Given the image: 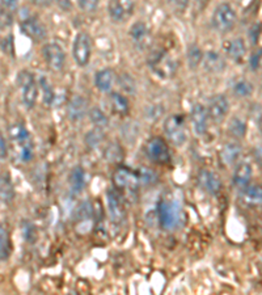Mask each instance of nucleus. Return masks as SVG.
I'll return each instance as SVG.
<instances>
[{"label":"nucleus","mask_w":262,"mask_h":295,"mask_svg":"<svg viewBox=\"0 0 262 295\" xmlns=\"http://www.w3.org/2000/svg\"><path fill=\"white\" fill-rule=\"evenodd\" d=\"M21 32L34 41H41L46 37V29L36 17H28L21 22Z\"/></svg>","instance_id":"4468645a"},{"label":"nucleus","mask_w":262,"mask_h":295,"mask_svg":"<svg viewBox=\"0 0 262 295\" xmlns=\"http://www.w3.org/2000/svg\"><path fill=\"white\" fill-rule=\"evenodd\" d=\"M202 65H203L204 70L211 72V74H220L226 68V61L218 51L208 50L203 54Z\"/></svg>","instance_id":"ddd939ff"},{"label":"nucleus","mask_w":262,"mask_h":295,"mask_svg":"<svg viewBox=\"0 0 262 295\" xmlns=\"http://www.w3.org/2000/svg\"><path fill=\"white\" fill-rule=\"evenodd\" d=\"M159 223L162 228L173 231L184 225V209L180 203L174 200H163L158 207Z\"/></svg>","instance_id":"f257e3e1"},{"label":"nucleus","mask_w":262,"mask_h":295,"mask_svg":"<svg viewBox=\"0 0 262 295\" xmlns=\"http://www.w3.org/2000/svg\"><path fill=\"white\" fill-rule=\"evenodd\" d=\"M241 156V146L238 142H229L223 146L220 150V162L224 166H232L235 164Z\"/></svg>","instance_id":"f3484780"},{"label":"nucleus","mask_w":262,"mask_h":295,"mask_svg":"<svg viewBox=\"0 0 262 295\" xmlns=\"http://www.w3.org/2000/svg\"><path fill=\"white\" fill-rule=\"evenodd\" d=\"M119 86L122 87L123 89H126L127 92H134L135 89V82L133 77H130L128 75H122V77H119Z\"/></svg>","instance_id":"ea45409f"},{"label":"nucleus","mask_w":262,"mask_h":295,"mask_svg":"<svg viewBox=\"0 0 262 295\" xmlns=\"http://www.w3.org/2000/svg\"><path fill=\"white\" fill-rule=\"evenodd\" d=\"M258 127H259V130H261V132H262V114H261V117H259V120H258Z\"/></svg>","instance_id":"de8ad7c7"},{"label":"nucleus","mask_w":262,"mask_h":295,"mask_svg":"<svg viewBox=\"0 0 262 295\" xmlns=\"http://www.w3.org/2000/svg\"><path fill=\"white\" fill-rule=\"evenodd\" d=\"M22 91V102H24L25 108L32 109L36 105L37 97H38V86H37L36 80L27 86L21 87Z\"/></svg>","instance_id":"b1692460"},{"label":"nucleus","mask_w":262,"mask_h":295,"mask_svg":"<svg viewBox=\"0 0 262 295\" xmlns=\"http://www.w3.org/2000/svg\"><path fill=\"white\" fill-rule=\"evenodd\" d=\"M110 102H112V108L119 116L127 114L130 105H128V100L123 95L118 92H113L110 95Z\"/></svg>","instance_id":"393cba45"},{"label":"nucleus","mask_w":262,"mask_h":295,"mask_svg":"<svg viewBox=\"0 0 262 295\" xmlns=\"http://www.w3.org/2000/svg\"><path fill=\"white\" fill-rule=\"evenodd\" d=\"M114 72L110 68H104L98 71L95 76V84L102 92H109L114 84Z\"/></svg>","instance_id":"412c9836"},{"label":"nucleus","mask_w":262,"mask_h":295,"mask_svg":"<svg viewBox=\"0 0 262 295\" xmlns=\"http://www.w3.org/2000/svg\"><path fill=\"white\" fill-rule=\"evenodd\" d=\"M11 253V237L3 225H0V261L7 260Z\"/></svg>","instance_id":"bb28decb"},{"label":"nucleus","mask_w":262,"mask_h":295,"mask_svg":"<svg viewBox=\"0 0 262 295\" xmlns=\"http://www.w3.org/2000/svg\"><path fill=\"white\" fill-rule=\"evenodd\" d=\"M130 36L139 49H144L149 43V31L144 22H135L130 29Z\"/></svg>","instance_id":"a211bd4d"},{"label":"nucleus","mask_w":262,"mask_h":295,"mask_svg":"<svg viewBox=\"0 0 262 295\" xmlns=\"http://www.w3.org/2000/svg\"><path fill=\"white\" fill-rule=\"evenodd\" d=\"M227 56L235 62H241L244 59L245 52H247V47H245V42L243 38H235V40L228 41L227 45H224Z\"/></svg>","instance_id":"6ab92c4d"},{"label":"nucleus","mask_w":262,"mask_h":295,"mask_svg":"<svg viewBox=\"0 0 262 295\" xmlns=\"http://www.w3.org/2000/svg\"><path fill=\"white\" fill-rule=\"evenodd\" d=\"M2 47H3V51L7 54H12L13 52V41L11 36H8L7 38H4L3 42H2Z\"/></svg>","instance_id":"c03bdc74"},{"label":"nucleus","mask_w":262,"mask_h":295,"mask_svg":"<svg viewBox=\"0 0 262 295\" xmlns=\"http://www.w3.org/2000/svg\"><path fill=\"white\" fill-rule=\"evenodd\" d=\"M13 25V16L11 11L0 8V31H7Z\"/></svg>","instance_id":"c9c22d12"},{"label":"nucleus","mask_w":262,"mask_h":295,"mask_svg":"<svg viewBox=\"0 0 262 295\" xmlns=\"http://www.w3.org/2000/svg\"><path fill=\"white\" fill-rule=\"evenodd\" d=\"M236 13L231 4L222 3L213 13V25L219 33H228L235 26Z\"/></svg>","instance_id":"7ed1b4c3"},{"label":"nucleus","mask_w":262,"mask_h":295,"mask_svg":"<svg viewBox=\"0 0 262 295\" xmlns=\"http://www.w3.org/2000/svg\"><path fill=\"white\" fill-rule=\"evenodd\" d=\"M241 198L247 205L250 206H257V205H262V185H248L243 189V194Z\"/></svg>","instance_id":"aec40b11"},{"label":"nucleus","mask_w":262,"mask_h":295,"mask_svg":"<svg viewBox=\"0 0 262 295\" xmlns=\"http://www.w3.org/2000/svg\"><path fill=\"white\" fill-rule=\"evenodd\" d=\"M198 185L201 186V189L203 192L208 194H218L222 189V180L219 178V176L217 173L207 171V169H203L198 173Z\"/></svg>","instance_id":"9b49d317"},{"label":"nucleus","mask_w":262,"mask_h":295,"mask_svg":"<svg viewBox=\"0 0 262 295\" xmlns=\"http://www.w3.org/2000/svg\"><path fill=\"white\" fill-rule=\"evenodd\" d=\"M40 87H41V89H42V93H43L42 95L43 102H45L46 106H50L55 98L54 89H53V87L50 86V83L45 79V77H41L40 79Z\"/></svg>","instance_id":"72a5a7b5"},{"label":"nucleus","mask_w":262,"mask_h":295,"mask_svg":"<svg viewBox=\"0 0 262 295\" xmlns=\"http://www.w3.org/2000/svg\"><path fill=\"white\" fill-rule=\"evenodd\" d=\"M233 91H235L236 95L240 96V97H249V96L253 93V86H252L250 82H248V80L241 79L235 84Z\"/></svg>","instance_id":"f704fd0d"},{"label":"nucleus","mask_w":262,"mask_h":295,"mask_svg":"<svg viewBox=\"0 0 262 295\" xmlns=\"http://www.w3.org/2000/svg\"><path fill=\"white\" fill-rule=\"evenodd\" d=\"M108 209H109V216L113 223L121 225L125 221V205H123L121 196L116 191L108 192Z\"/></svg>","instance_id":"9d476101"},{"label":"nucleus","mask_w":262,"mask_h":295,"mask_svg":"<svg viewBox=\"0 0 262 295\" xmlns=\"http://www.w3.org/2000/svg\"><path fill=\"white\" fill-rule=\"evenodd\" d=\"M164 131L169 141L177 147H182L188 141L185 120L181 117L180 114H172V116H168L165 118Z\"/></svg>","instance_id":"f03ea898"},{"label":"nucleus","mask_w":262,"mask_h":295,"mask_svg":"<svg viewBox=\"0 0 262 295\" xmlns=\"http://www.w3.org/2000/svg\"><path fill=\"white\" fill-rule=\"evenodd\" d=\"M9 137L13 142H17L20 145H24L27 142H29V132L20 123H15L9 127Z\"/></svg>","instance_id":"cd10ccee"},{"label":"nucleus","mask_w":262,"mask_h":295,"mask_svg":"<svg viewBox=\"0 0 262 295\" xmlns=\"http://www.w3.org/2000/svg\"><path fill=\"white\" fill-rule=\"evenodd\" d=\"M77 4L84 12H95L98 7V0H77Z\"/></svg>","instance_id":"4c0bfd02"},{"label":"nucleus","mask_w":262,"mask_h":295,"mask_svg":"<svg viewBox=\"0 0 262 295\" xmlns=\"http://www.w3.org/2000/svg\"><path fill=\"white\" fill-rule=\"evenodd\" d=\"M108 12L114 21L123 22L134 12V3L133 0H110Z\"/></svg>","instance_id":"0eeeda50"},{"label":"nucleus","mask_w":262,"mask_h":295,"mask_svg":"<svg viewBox=\"0 0 262 295\" xmlns=\"http://www.w3.org/2000/svg\"><path fill=\"white\" fill-rule=\"evenodd\" d=\"M208 113L207 109L204 108L203 105L197 104L193 106L192 109V123L193 127H194L195 132L198 136H203L204 132L207 131V126H208Z\"/></svg>","instance_id":"f8f14e48"},{"label":"nucleus","mask_w":262,"mask_h":295,"mask_svg":"<svg viewBox=\"0 0 262 295\" xmlns=\"http://www.w3.org/2000/svg\"><path fill=\"white\" fill-rule=\"evenodd\" d=\"M138 176H139L140 184L153 185L156 184L159 180L158 173H156L153 169L148 168V167H142V168L138 171Z\"/></svg>","instance_id":"c756f323"},{"label":"nucleus","mask_w":262,"mask_h":295,"mask_svg":"<svg viewBox=\"0 0 262 295\" xmlns=\"http://www.w3.org/2000/svg\"><path fill=\"white\" fill-rule=\"evenodd\" d=\"M58 7L64 12H68V11L72 10V2L71 0H55Z\"/></svg>","instance_id":"49530a36"},{"label":"nucleus","mask_w":262,"mask_h":295,"mask_svg":"<svg viewBox=\"0 0 262 295\" xmlns=\"http://www.w3.org/2000/svg\"><path fill=\"white\" fill-rule=\"evenodd\" d=\"M228 130L232 137L241 139L244 138L245 134H247V125L240 118H232L231 122H229Z\"/></svg>","instance_id":"7c9ffc66"},{"label":"nucleus","mask_w":262,"mask_h":295,"mask_svg":"<svg viewBox=\"0 0 262 295\" xmlns=\"http://www.w3.org/2000/svg\"><path fill=\"white\" fill-rule=\"evenodd\" d=\"M168 3L171 4L172 8H174L176 11H185L189 6V0H168Z\"/></svg>","instance_id":"79ce46f5"},{"label":"nucleus","mask_w":262,"mask_h":295,"mask_svg":"<svg viewBox=\"0 0 262 295\" xmlns=\"http://www.w3.org/2000/svg\"><path fill=\"white\" fill-rule=\"evenodd\" d=\"M68 181H70L72 191L76 192V193H80V192L84 189V186H86V172H84V169L80 166L71 169Z\"/></svg>","instance_id":"5701e85b"},{"label":"nucleus","mask_w":262,"mask_h":295,"mask_svg":"<svg viewBox=\"0 0 262 295\" xmlns=\"http://www.w3.org/2000/svg\"><path fill=\"white\" fill-rule=\"evenodd\" d=\"M202 59H203V52L199 49L198 46L192 45L188 50V62H189L190 68H197L199 66V63H202Z\"/></svg>","instance_id":"473e14b6"},{"label":"nucleus","mask_w":262,"mask_h":295,"mask_svg":"<svg viewBox=\"0 0 262 295\" xmlns=\"http://www.w3.org/2000/svg\"><path fill=\"white\" fill-rule=\"evenodd\" d=\"M252 175H253V169L249 163H247V162L239 163L235 168V172H233L232 182L239 189H244L245 186L249 185Z\"/></svg>","instance_id":"dca6fc26"},{"label":"nucleus","mask_w":262,"mask_h":295,"mask_svg":"<svg viewBox=\"0 0 262 295\" xmlns=\"http://www.w3.org/2000/svg\"><path fill=\"white\" fill-rule=\"evenodd\" d=\"M88 112V102L83 96H75L70 100L67 106V116L71 121L77 122L86 117Z\"/></svg>","instance_id":"2eb2a0df"},{"label":"nucleus","mask_w":262,"mask_h":295,"mask_svg":"<svg viewBox=\"0 0 262 295\" xmlns=\"http://www.w3.org/2000/svg\"><path fill=\"white\" fill-rule=\"evenodd\" d=\"M20 157H21V160L24 162V163H27V162H31L32 157H33V147H32V145L29 143V142H27V143L21 145V150H20Z\"/></svg>","instance_id":"58836bf2"},{"label":"nucleus","mask_w":262,"mask_h":295,"mask_svg":"<svg viewBox=\"0 0 262 295\" xmlns=\"http://www.w3.org/2000/svg\"><path fill=\"white\" fill-rule=\"evenodd\" d=\"M229 111V102L228 98L224 95H215L211 97L210 102H208L207 113L210 120L214 122H222Z\"/></svg>","instance_id":"1a4fd4ad"},{"label":"nucleus","mask_w":262,"mask_h":295,"mask_svg":"<svg viewBox=\"0 0 262 295\" xmlns=\"http://www.w3.org/2000/svg\"><path fill=\"white\" fill-rule=\"evenodd\" d=\"M92 205L91 202H83L77 209V217L80 219H88L92 216Z\"/></svg>","instance_id":"a19ab883"},{"label":"nucleus","mask_w":262,"mask_h":295,"mask_svg":"<svg viewBox=\"0 0 262 295\" xmlns=\"http://www.w3.org/2000/svg\"><path fill=\"white\" fill-rule=\"evenodd\" d=\"M43 57H45L46 65L49 66L53 71H61L64 67L66 56L64 51L58 43H47L43 46Z\"/></svg>","instance_id":"6e6552de"},{"label":"nucleus","mask_w":262,"mask_h":295,"mask_svg":"<svg viewBox=\"0 0 262 295\" xmlns=\"http://www.w3.org/2000/svg\"><path fill=\"white\" fill-rule=\"evenodd\" d=\"M0 3H2V7H3L4 10L13 11L17 8L18 0H2Z\"/></svg>","instance_id":"a18cd8bd"},{"label":"nucleus","mask_w":262,"mask_h":295,"mask_svg":"<svg viewBox=\"0 0 262 295\" xmlns=\"http://www.w3.org/2000/svg\"><path fill=\"white\" fill-rule=\"evenodd\" d=\"M123 156H125V152H123L122 147L116 142L110 143L104 151V157L109 163H119V162H122Z\"/></svg>","instance_id":"a878e982"},{"label":"nucleus","mask_w":262,"mask_h":295,"mask_svg":"<svg viewBox=\"0 0 262 295\" xmlns=\"http://www.w3.org/2000/svg\"><path fill=\"white\" fill-rule=\"evenodd\" d=\"M105 138V134L102 131L101 127H95L93 130L87 132L86 136V145L88 146V148H96L102 143Z\"/></svg>","instance_id":"c85d7f7f"},{"label":"nucleus","mask_w":262,"mask_h":295,"mask_svg":"<svg viewBox=\"0 0 262 295\" xmlns=\"http://www.w3.org/2000/svg\"><path fill=\"white\" fill-rule=\"evenodd\" d=\"M92 42L88 34L82 32L75 37L72 46V56L79 67H86L91 61Z\"/></svg>","instance_id":"20e7f679"},{"label":"nucleus","mask_w":262,"mask_h":295,"mask_svg":"<svg viewBox=\"0 0 262 295\" xmlns=\"http://www.w3.org/2000/svg\"><path fill=\"white\" fill-rule=\"evenodd\" d=\"M15 198V189H13V184L11 181L9 175H0V201H3L4 203H11Z\"/></svg>","instance_id":"4be33fe9"},{"label":"nucleus","mask_w":262,"mask_h":295,"mask_svg":"<svg viewBox=\"0 0 262 295\" xmlns=\"http://www.w3.org/2000/svg\"><path fill=\"white\" fill-rule=\"evenodd\" d=\"M7 156H8V146H7L4 136L0 131V160L7 159Z\"/></svg>","instance_id":"37998d69"},{"label":"nucleus","mask_w":262,"mask_h":295,"mask_svg":"<svg viewBox=\"0 0 262 295\" xmlns=\"http://www.w3.org/2000/svg\"><path fill=\"white\" fill-rule=\"evenodd\" d=\"M89 118H91L92 123H93L96 127H101V129L107 126L108 122H109L105 113L101 111L100 108H92L91 111H89Z\"/></svg>","instance_id":"2f4dec72"},{"label":"nucleus","mask_w":262,"mask_h":295,"mask_svg":"<svg viewBox=\"0 0 262 295\" xmlns=\"http://www.w3.org/2000/svg\"><path fill=\"white\" fill-rule=\"evenodd\" d=\"M113 184L117 189L135 191L140 184L139 176H138V172L130 171L125 167H119L113 173Z\"/></svg>","instance_id":"423d86ee"},{"label":"nucleus","mask_w":262,"mask_h":295,"mask_svg":"<svg viewBox=\"0 0 262 295\" xmlns=\"http://www.w3.org/2000/svg\"><path fill=\"white\" fill-rule=\"evenodd\" d=\"M146 154L151 162L156 164H167L171 160V154L167 143L162 138H151L146 145Z\"/></svg>","instance_id":"39448f33"},{"label":"nucleus","mask_w":262,"mask_h":295,"mask_svg":"<svg viewBox=\"0 0 262 295\" xmlns=\"http://www.w3.org/2000/svg\"><path fill=\"white\" fill-rule=\"evenodd\" d=\"M34 76H33V74H32L31 71H28V70H22V71H20L17 74V77H16V83L18 84V87L21 88V87H24V86H27V84H29V83H32V82H34Z\"/></svg>","instance_id":"e433bc0d"}]
</instances>
